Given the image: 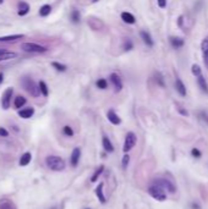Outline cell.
<instances>
[{
    "mask_svg": "<svg viewBox=\"0 0 208 209\" xmlns=\"http://www.w3.org/2000/svg\"><path fill=\"white\" fill-rule=\"evenodd\" d=\"M22 88L28 93L31 94L32 97H39L40 92H39V87L38 85L31 78V77H22L21 81H20Z\"/></svg>",
    "mask_w": 208,
    "mask_h": 209,
    "instance_id": "obj_1",
    "label": "cell"
},
{
    "mask_svg": "<svg viewBox=\"0 0 208 209\" xmlns=\"http://www.w3.org/2000/svg\"><path fill=\"white\" fill-rule=\"evenodd\" d=\"M45 164L53 171H63L66 168L64 159L58 155H48L45 159Z\"/></svg>",
    "mask_w": 208,
    "mask_h": 209,
    "instance_id": "obj_2",
    "label": "cell"
},
{
    "mask_svg": "<svg viewBox=\"0 0 208 209\" xmlns=\"http://www.w3.org/2000/svg\"><path fill=\"white\" fill-rule=\"evenodd\" d=\"M21 49L26 53H45L48 51V48L37 43H31V42H26L21 44Z\"/></svg>",
    "mask_w": 208,
    "mask_h": 209,
    "instance_id": "obj_3",
    "label": "cell"
},
{
    "mask_svg": "<svg viewBox=\"0 0 208 209\" xmlns=\"http://www.w3.org/2000/svg\"><path fill=\"white\" fill-rule=\"evenodd\" d=\"M153 185L163 188L165 192H169V193H175L176 192V186L171 181H169L167 179H157V180L153 181Z\"/></svg>",
    "mask_w": 208,
    "mask_h": 209,
    "instance_id": "obj_4",
    "label": "cell"
},
{
    "mask_svg": "<svg viewBox=\"0 0 208 209\" xmlns=\"http://www.w3.org/2000/svg\"><path fill=\"white\" fill-rule=\"evenodd\" d=\"M148 193H149L154 200H157V201H159V202H163V201L167 200V193H165V191H164L163 188L156 186V185H152V186L148 188Z\"/></svg>",
    "mask_w": 208,
    "mask_h": 209,
    "instance_id": "obj_5",
    "label": "cell"
},
{
    "mask_svg": "<svg viewBox=\"0 0 208 209\" xmlns=\"http://www.w3.org/2000/svg\"><path fill=\"white\" fill-rule=\"evenodd\" d=\"M136 142H137V137L133 132H129L125 137V142H124V152L125 153H129L135 146H136Z\"/></svg>",
    "mask_w": 208,
    "mask_h": 209,
    "instance_id": "obj_6",
    "label": "cell"
},
{
    "mask_svg": "<svg viewBox=\"0 0 208 209\" xmlns=\"http://www.w3.org/2000/svg\"><path fill=\"white\" fill-rule=\"evenodd\" d=\"M12 93H13V89H12L11 87H9V88L4 92L2 97H1V106H2V109H4V110H7V109L10 108V105H11V97H12Z\"/></svg>",
    "mask_w": 208,
    "mask_h": 209,
    "instance_id": "obj_7",
    "label": "cell"
},
{
    "mask_svg": "<svg viewBox=\"0 0 208 209\" xmlns=\"http://www.w3.org/2000/svg\"><path fill=\"white\" fill-rule=\"evenodd\" d=\"M109 78H110V82L113 83V86L115 88V92H120L122 89V81H121L120 76L117 74H111L109 76Z\"/></svg>",
    "mask_w": 208,
    "mask_h": 209,
    "instance_id": "obj_8",
    "label": "cell"
},
{
    "mask_svg": "<svg viewBox=\"0 0 208 209\" xmlns=\"http://www.w3.org/2000/svg\"><path fill=\"white\" fill-rule=\"evenodd\" d=\"M80 157H81V149L80 148H75L72 150V153H71V157H70V162H71V165L74 168H76L79 165Z\"/></svg>",
    "mask_w": 208,
    "mask_h": 209,
    "instance_id": "obj_9",
    "label": "cell"
},
{
    "mask_svg": "<svg viewBox=\"0 0 208 209\" xmlns=\"http://www.w3.org/2000/svg\"><path fill=\"white\" fill-rule=\"evenodd\" d=\"M106 117H108L109 122H111L113 125H120L121 124V119L117 116V114L114 110H109L106 112Z\"/></svg>",
    "mask_w": 208,
    "mask_h": 209,
    "instance_id": "obj_10",
    "label": "cell"
},
{
    "mask_svg": "<svg viewBox=\"0 0 208 209\" xmlns=\"http://www.w3.org/2000/svg\"><path fill=\"white\" fill-rule=\"evenodd\" d=\"M140 37H141V39L143 40V43L147 45V47H153V39H152V37H151V34L148 33V32H146V31H141L140 32Z\"/></svg>",
    "mask_w": 208,
    "mask_h": 209,
    "instance_id": "obj_11",
    "label": "cell"
},
{
    "mask_svg": "<svg viewBox=\"0 0 208 209\" xmlns=\"http://www.w3.org/2000/svg\"><path fill=\"white\" fill-rule=\"evenodd\" d=\"M34 114V109L33 108H26V109H21L18 111V116L22 119H29L32 117Z\"/></svg>",
    "mask_w": 208,
    "mask_h": 209,
    "instance_id": "obj_12",
    "label": "cell"
},
{
    "mask_svg": "<svg viewBox=\"0 0 208 209\" xmlns=\"http://www.w3.org/2000/svg\"><path fill=\"white\" fill-rule=\"evenodd\" d=\"M0 209H17V207L12 201L2 198L0 200Z\"/></svg>",
    "mask_w": 208,
    "mask_h": 209,
    "instance_id": "obj_13",
    "label": "cell"
},
{
    "mask_svg": "<svg viewBox=\"0 0 208 209\" xmlns=\"http://www.w3.org/2000/svg\"><path fill=\"white\" fill-rule=\"evenodd\" d=\"M28 12H29V5L27 2H25V1H20L18 2V11H17V13L20 16H25Z\"/></svg>",
    "mask_w": 208,
    "mask_h": 209,
    "instance_id": "obj_14",
    "label": "cell"
},
{
    "mask_svg": "<svg viewBox=\"0 0 208 209\" xmlns=\"http://www.w3.org/2000/svg\"><path fill=\"white\" fill-rule=\"evenodd\" d=\"M175 88H176V91H178V93L180 96H183V97L186 96V87H185V85L183 83V81L180 78H176V81H175Z\"/></svg>",
    "mask_w": 208,
    "mask_h": 209,
    "instance_id": "obj_15",
    "label": "cell"
},
{
    "mask_svg": "<svg viewBox=\"0 0 208 209\" xmlns=\"http://www.w3.org/2000/svg\"><path fill=\"white\" fill-rule=\"evenodd\" d=\"M103 187H104V184L103 182H101V184L97 186V188H96V196H97V198L99 200V202L104 204V203L106 202V200H105V196H104V193H103Z\"/></svg>",
    "mask_w": 208,
    "mask_h": 209,
    "instance_id": "obj_16",
    "label": "cell"
},
{
    "mask_svg": "<svg viewBox=\"0 0 208 209\" xmlns=\"http://www.w3.org/2000/svg\"><path fill=\"white\" fill-rule=\"evenodd\" d=\"M17 54L13 53V51H6L5 49H0V61L2 60H9V59H12V58H16Z\"/></svg>",
    "mask_w": 208,
    "mask_h": 209,
    "instance_id": "obj_17",
    "label": "cell"
},
{
    "mask_svg": "<svg viewBox=\"0 0 208 209\" xmlns=\"http://www.w3.org/2000/svg\"><path fill=\"white\" fill-rule=\"evenodd\" d=\"M25 34H12V36H5V37H0V42H16L21 38H23Z\"/></svg>",
    "mask_w": 208,
    "mask_h": 209,
    "instance_id": "obj_18",
    "label": "cell"
},
{
    "mask_svg": "<svg viewBox=\"0 0 208 209\" xmlns=\"http://www.w3.org/2000/svg\"><path fill=\"white\" fill-rule=\"evenodd\" d=\"M102 143H103V148L105 152H108V153H113V152H114V146H113V143L110 142V139H109L108 137L103 136Z\"/></svg>",
    "mask_w": 208,
    "mask_h": 209,
    "instance_id": "obj_19",
    "label": "cell"
},
{
    "mask_svg": "<svg viewBox=\"0 0 208 209\" xmlns=\"http://www.w3.org/2000/svg\"><path fill=\"white\" fill-rule=\"evenodd\" d=\"M121 18H122V21L125 23H129V25H133L136 22L135 16L132 13H130V12H122L121 13Z\"/></svg>",
    "mask_w": 208,
    "mask_h": 209,
    "instance_id": "obj_20",
    "label": "cell"
},
{
    "mask_svg": "<svg viewBox=\"0 0 208 209\" xmlns=\"http://www.w3.org/2000/svg\"><path fill=\"white\" fill-rule=\"evenodd\" d=\"M31 159H32V154H31L29 152L23 153V154L21 155V158H20V165H21V166H26V165H28V164H29V162H31Z\"/></svg>",
    "mask_w": 208,
    "mask_h": 209,
    "instance_id": "obj_21",
    "label": "cell"
},
{
    "mask_svg": "<svg viewBox=\"0 0 208 209\" xmlns=\"http://www.w3.org/2000/svg\"><path fill=\"white\" fill-rule=\"evenodd\" d=\"M197 82H198L200 88H201L205 93H207L208 94V85H207V82H206V78H205L202 75H200V76H197Z\"/></svg>",
    "mask_w": 208,
    "mask_h": 209,
    "instance_id": "obj_22",
    "label": "cell"
},
{
    "mask_svg": "<svg viewBox=\"0 0 208 209\" xmlns=\"http://www.w3.org/2000/svg\"><path fill=\"white\" fill-rule=\"evenodd\" d=\"M170 44L174 47V48H181L184 44H185V42H184V39H181V38H179V37H171L170 38Z\"/></svg>",
    "mask_w": 208,
    "mask_h": 209,
    "instance_id": "obj_23",
    "label": "cell"
},
{
    "mask_svg": "<svg viewBox=\"0 0 208 209\" xmlns=\"http://www.w3.org/2000/svg\"><path fill=\"white\" fill-rule=\"evenodd\" d=\"M27 103V99L25 98V97H22V96H17L16 98H15V102H13V105H15V108L16 109H20V108H22L23 105Z\"/></svg>",
    "mask_w": 208,
    "mask_h": 209,
    "instance_id": "obj_24",
    "label": "cell"
},
{
    "mask_svg": "<svg viewBox=\"0 0 208 209\" xmlns=\"http://www.w3.org/2000/svg\"><path fill=\"white\" fill-rule=\"evenodd\" d=\"M38 87H39V92H40L42 96H44V97H48L49 96V89H48V86H47V83L44 81H40L39 85H38Z\"/></svg>",
    "mask_w": 208,
    "mask_h": 209,
    "instance_id": "obj_25",
    "label": "cell"
},
{
    "mask_svg": "<svg viewBox=\"0 0 208 209\" xmlns=\"http://www.w3.org/2000/svg\"><path fill=\"white\" fill-rule=\"evenodd\" d=\"M50 11H52V6L48 5V4H45V5H43V6L39 9V15L43 16V17H45V16H48V15L50 13Z\"/></svg>",
    "mask_w": 208,
    "mask_h": 209,
    "instance_id": "obj_26",
    "label": "cell"
},
{
    "mask_svg": "<svg viewBox=\"0 0 208 209\" xmlns=\"http://www.w3.org/2000/svg\"><path fill=\"white\" fill-rule=\"evenodd\" d=\"M104 171V165H101L97 170H96V173L93 174V176L91 177V182H96L97 180H98V177L102 175V173Z\"/></svg>",
    "mask_w": 208,
    "mask_h": 209,
    "instance_id": "obj_27",
    "label": "cell"
},
{
    "mask_svg": "<svg viewBox=\"0 0 208 209\" xmlns=\"http://www.w3.org/2000/svg\"><path fill=\"white\" fill-rule=\"evenodd\" d=\"M70 18L72 20V22H74V23L80 22V12H79L77 10H72V11H71V13H70Z\"/></svg>",
    "mask_w": 208,
    "mask_h": 209,
    "instance_id": "obj_28",
    "label": "cell"
},
{
    "mask_svg": "<svg viewBox=\"0 0 208 209\" xmlns=\"http://www.w3.org/2000/svg\"><path fill=\"white\" fill-rule=\"evenodd\" d=\"M52 66H53L55 70H58V71H61V72H65V71H66V69H67L65 65H63V64H59V63H56V61L52 63Z\"/></svg>",
    "mask_w": 208,
    "mask_h": 209,
    "instance_id": "obj_29",
    "label": "cell"
},
{
    "mask_svg": "<svg viewBox=\"0 0 208 209\" xmlns=\"http://www.w3.org/2000/svg\"><path fill=\"white\" fill-rule=\"evenodd\" d=\"M96 86H97L99 89H106L108 82H106V80H104V78H99V80L96 82Z\"/></svg>",
    "mask_w": 208,
    "mask_h": 209,
    "instance_id": "obj_30",
    "label": "cell"
},
{
    "mask_svg": "<svg viewBox=\"0 0 208 209\" xmlns=\"http://www.w3.org/2000/svg\"><path fill=\"white\" fill-rule=\"evenodd\" d=\"M191 72H192V75H195V76H200V75H201V72H202V70H201L200 65L194 64V65L191 66Z\"/></svg>",
    "mask_w": 208,
    "mask_h": 209,
    "instance_id": "obj_31",
    "label": "cell"
},
{
    "mask_svg": "<svg viewBox=\"0 0 208 209\" xmlns=\"http://www.w3.org/2000/svg\"><path fill=\"white\" fill-rule=\"evenodd\" d=\"M63 132H64V135L67 136V137H72V136H74V130H72L69 125H66V126L63 127Z\"/></svg>",
    "mask_w": 208,
    "mask_h": 209,
    "instance_id": "obj_32",
    "label": "cell"
},
{
    "mask_svg": "<svg viewBox=\"0 0 208 209\" xmlns=\"http://www.w3.org/2000/svg\"><path fill=\"white\" fill-rule=\"evenodd\" d=\"M156 81H157V83L160 86V87H165V83H164V81H163V77H162V75L160 74H156Z\"/></svg>",
    "mask_w": 208,
    "mask_h": 209,
    "instance_id": "obj_33",
    "label": "cell"
},
{
    "mask_svg": "<svg viewBox=\"0 0 208 209\" xmlns=\"http://www.w3.org/2000/svg\"><path fill=\"white\" fill-rule=\"evenodd\" d=\"M129 162H130V155H129L127 153H125V155H124V158H122V168H124V169L127 168Z\"/></svg>",
    "mask_w": 208,
    "mask_h": 209,
    "instance_id": "obj_34",
    "label": "cell"
},
{
    "mask_svg": "<svg viewBox=\"0 0 208 209\" xmlns=\"http://www.w3.org/2000/svg\"><path fill=\"white\" fill-rule=\"evenodd\" d=\"M133 48V44H132V42L130 40V39H126L125 40V44H124V49L127 51V50H131Z\"/></svg>",
    "mask_w": 208,
    "mask_h": 209,
    "instance_id": "obj_35",
    "label": "cell"
},
{
    "mask_svg": "<svg viewBox=\"0 0 208 209\" xmlns=\"http://www.w3.org/2000/svg\"><path fill=\"white\" fill-rule=\"evenodd\" d=\"M191 154H192V157H195V158H200V157L202 155V153H201L197 148H194V149L191 150Z\"/></svg>",
    "mask_w": 208,
    "mask_h": 209,
    "instance_id": "obj_36",
    "label": "cell"
},
{
    "mask_svg": "<svg viewBox=\"0 0 208 209\" xmlns=\"http://www.w3.org/2000/svg\"><path fill=\"white\" fill-rule=\"evenodd\" d=\"M0 136L1 137H7L9 136V131L6 128H4V127H0Z\"/></svg>",
    "mask_w": 208,
    "mask_h": 209,
    "instance_id": "obj_37",
    "label": "cell"
},
{
    "mask_svg": "<svg viewBox=\"0 0 208 209\" xmlns=\"http://www.w3.org/2000/svg\"><path fill=\"white\" fill-rule=\"evenodd\" d=\"M158 6L160 9H164L167 6V0H158Z\"/></svg>",
    "mask_w": 208,
    "mask_h": 209,
    "instance_id": "obj_38",
    "label": "cell"
},
{
    "mask_svg": "<svg viewBox=\"0 0 208 209\" xmlns=\"http://www.w3.org/2000/svg\"><path fill=\"white\" fill-rule=\"evenodd\" d=\"M183 23H184V17H183V16H179V18H178V26L181 27Z\"/></svg>",
    "mask_w": 208,
    "mask_h": 209,
    "instance_id": "obj_39",
    "label": "cell"
},
{
    "mask_svg": "<svg viewBox=\"0 0 208 209\" xmlns=\"http://www.w3.org/2000/svg\"><path fill=\"white\" fill-rule=\"evenodd\" d=\"M203 59H205V64H206V66L208 67V50L206 53H203Z\"/></svg>",
    "mask_w": 208,
    "mask_h": 209,
    "instance_id": "obj_40",
    "label": "cell"
},
{
    "mask_svg": "<svg viewBox=\"0 0 208 209\" xmlns=\"http://www.w3.org/2000/svg\"><path fill=\"white\" fill-rule=\"evenodd\" d=\"M179 112H180V114H183V115H185V116H187V115H189V112H187L185 109H180V108H179Z\"/></svg>",
    "mask_w": 208,
    "mask_h": 209,
    "instance_id": "obj_41",
    "label": "cell"
},
{
    "mask_svg": "<svg viewBox=\"0 0 208 209\" xmlns=\"http://www.w3.org/2000/svg\"><path fill=\"white\" fill-rule=\"evenodd\" d=\"M2 80H4V74H2V72H0V83L2 82Z\"/></svg>",
    "mask_w": 208,
    "mask_h": 209,
    "instance_id": "obj_42",
    "label": "cell"
},
{
    "mask_svg": "<svg viewBox=\"0 0 208 209\" xmlns=\"http://www.w3.org/2000/svg\"><path fill=\"white\" fill-rule=\"evenodd\" d=\"M192 207H194V208H195V209H200V207H198L197 204H192Z\"/></svg>",
    "mask_w": 208,
    "mask_h": 209,
    "instance_id": "obj_43",
    "label": "cell"
},
{
    "mask_svg": "<svg viewBox=\"0 0 208 209\" xmlns=\"http://www.w3.org/2000/svg\"><path fill=\"white\" fill-rule=\"evenodd\" d=\"M2 1H4V0H0V4H2Z\"/></svg>",
    "mask_w": 208,
    "mask_h": 209,
    "instance_id": "obj_44",
    "label": "cell"
},
{
    "mask_svg": "<svg viewBox=\"0 0 208 209\" xmlns=\"http://www.w3.org/2000/svg\"><path fill=\"white\" fill-rule=\"evenodd\" d=\"M93 1H94V2H96V1H98V0H93Z\"/></svg>",
    "mask_w": 208,
    "mask_h": 209,
    "instance_id": "obj_45",
    "label": "cell"
},
{
    "mask_svg": "<svg viewBox=\"0 0 208 209\" xmlns=\"http://www.w3.org/2000/svg\"><path fill=\"white\" fill-rule=\"evenodd\" d=\"M87 209H90V208H87Z\"/></svg>",
    "mask_w": 208,
    "mask_h": 209,
    "instance_id": "obj_46",
    "label": "cell"
}]
</instances>
